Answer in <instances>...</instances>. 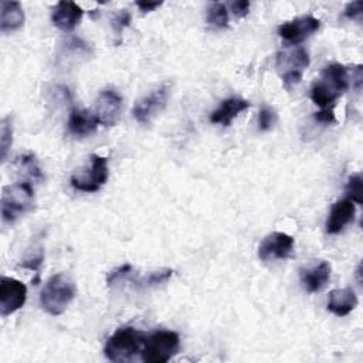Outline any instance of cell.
<instances>
[{"mask_svg":"<svg viewBox=\"0 0 363 363\" xmlns=\"http://www.w3.org/2000/svg\"><path fill=\"white\" fill-rule=\"evenodd\" d=\"M349 88V71L339 62L328 64L311 88V99L320 108H329Z\"/></svg>","mask_w":363,"mask_h":363,"instance_id":"1","label":"cell"},{"mask_svg":"<svg viewBox=\"0 0 363 363\" xmlns=\"http://www.w3.org/2000/svg\"><path fill=\"white\" fill-rule=\"evenodd\" d=\"M75 298V284L67 274L52 275L44 285L40 294V303L43 309L52 315H61L67 311Z\"/></svg>","mask_w":363,"mask_h":363,"instance_id":"2","label":"cell"},{"mask_svg":"<svg viewBox=\"0 0 363 363\" xmlns=\"http://www.w3.org/2000/svg\"><path fill=\"white\" fill-rule=\"evenodd\" d=\"M146 333L130 326L119 328L105 345V356L112 362H130L143 349Z\"/></svg>","mask_w":363,"mask_h":363,"instance_id":"3","label":"cell"},{"mask_svg":"<svg viewBox=\"0 0 363 363\" xmlns=\"http://www.w3.org/2000/svg\"><path fill=\"white\" fill-rule=\"evenodd\" d=\"M34 206V190L28 182L13 183L3 187L1 217L4 223L16 221Z\"/></svg>","mask_w":363,"mask_h":363,"instance_id":"4","label":"cell"},{"mask_svg":"<svg viewBox=\"0 0 363 363\" xmlns=\"http://www.w3.org/2000/svg\"><path fill=\"white\" fill-rule=\"evenodd\" d=\"M180 347V337L173 330H156L146 336L140 352L142 360L146 363H166Z\"/></svg>","mask_w":363,"mask_h":363,"instance_id":"5","label":"cell"},{"mask_svg":"<svg viewBox=\"0 0 363 363\" xmlns=\"http://www.w3.org/2000/svg\"><path fill=\"white\" fill-rule=\"evenodd\" d=\"M108 176V159L105 156L94 153L89 157V166L81 173H74L69 179V183L75 190L94 193L106 183Z\"/></svg>","mask_w":363,"mask_h":363,"instance_id":"6","label":"cell"},{"mask_svg":"<svg viewBox=\"0 0 363 363\" xmlns=\"http://www.w3.org/2000/svg\"><path fill=\"white\" fill-rule=\"evenodd\" d=\"M309 65V54L303 47L289 52H279L277 55V67L281 71L282 82L286 88L296 85L302 79L303 69Z\"/></svg>","mask_w":363,"mask_h":363,"instance_id":"7","label":"cell"},{"mask_svg":"<svg viewBox=\"0 0 363 363\" xmlns=\"http://www.w3.org/2000/svg\"><path fill=\"white\" fill-rule=\"evenodd\" d=\"M169 91H170L169 85L164 84V85H160L159 88L153 89L149 95L139 99L133 105V109H132L133 118L139 123H143V125L149 123L167 105Z\"/></svg>","mask_w":363,"mask_h":363,"instance_id":"8","label":"cell"},{"mask_svg":"<svg viewBox=\"0 0 363 363\" xmlns=\"http://www.w3.org/2000/svg\"><path fill=\"white\" fill-rule=\"evenodd\" d=\"M27 299V286L10 277H1L0 282V311L1 316H9L18 311Z\"/></svg>","mask_w":363,"mask_h":363,"instance_id":"9","label":"cell"},{"mask_svg":"<svg viewBox=\"0 0 363 363\" xmlns=\"http://www.w3.org/2000/svg\"><path fill=\"white\" fill-rule=\"evenodd\" d=\"M122 96L115 89H104L95 102V116L99 125L115 126L122 115Z\"/></svg>","mask_w":363,"mask_h":363,"instance_id":"10","label":"cell"},{"mask_svg":"<svg viewBox=\"0 0 363 363\" xmlns=\"http://www.w3.org/2000/svg\"><path fill=\"white\" fill-rule=\"evenodd\" d=\"M294 248V238L281 231L268 234L258 247V257L261 261L285 259Z\"/></svg>","mask_w":363,"mask_h":363,"instance_id":"11","label":"cell"},{"mask_svg":"<svg viewBox=\"0 0 363 363\" xmlns=\"http://www.w3.org/2000/svg\"><path fill=\"white\" fill-rule=\"evenodd\" d=\"M320 26V21L313 16L296 17L278 27V34L282 40L291 44H299L312 35Z\"/></svg>","mask_w":363,"mask_h":363,"instance_id":"12","label":"cell"},{"mask_svg":"<svg viewBox=\"0 0 363 363\" xmlns=\"http://www.w3.org/2000/svg\"><path fill=\"white\" fill-rule=\"evenodd\" d=\"M84 10L74 1H60L51 14L52 24L61 31H72L81 21Z\"/></svg>","mask_w":363,"mask_h":363,"instance_id":"13","label":"cell"},{"mask_svg":"<svg viewBox=\"0 0 363 363\" xmlns=\"http://www.w3.org/2000/svg\"><path fill=\"white\" fill-rule=\"evenodd\" d=\"M356 213L354 203L350 199H343L336 201L329 213L328 221H326V231L329 234H337L340 233L345 225H347L350 221H353Z\"/></svg>","mask_w":363,"mask_h":363,"instance_id":"14","label":"cell"},{"mask_svg":"<svg viewBox=\"0 0 363 363\" xmlns=\"http://www.w3.org/2000/svg\"><path fill=\"white\" fill-rule=\"evenodd\" d=\"M250 108V102L241 96H231L221 102V105L210 113V122L228 126L233 119L242 111Z\"/></svg>","mask_w":363,"mask_h":363,"instance_id":"15","label":"cell"},{"mask_svg":"<svg viewBox=\"0 0 363 363\" xmlns=\"http://www.w3.org/2000/svg\"><path fill=\"white\" fill-rule=\"evenodd\" d=\"M99 122L94 112H89L88 109H79L74 108L68 118V132L74 136H86L96 130Z\"/></svg>","mask_w":363,"mask_h":363,"instance_id":"16","label":"cell"},{"mask_svg":"<svg viewBox=\"0 0 363 363\" xmlns=\"http://www.w3.org/2000/svg\"><path fill=\"white\" fill-rule=\"evenodd\" d=\"M357 306V296L352 288L333 289L329 292L328 311L336 316H346Z\"/></svg>","mask_w":363,"mask_h":363,"instance_id":"17","label":"cell"},{"mask_svg":"<svg viewBox=\"0 0 363 363\" xmlns=\"http://www.w3.org/2000/svg\"><path fill=\"white\" fill-rule=\"evenodd\" d=\"M330 265L326 261L319 262L318 265L301 271V281L305 289L311 294L320 291L330 278Z\"/></svg>","mask_w":363,"mask_h":363,"instance_id":"18","label":"cell"},{"mask_svg":"<svg viewBox=\"0 0 363 363\" xmlns=\"http://www.w3.org/2000/svg\"><path fill=\"white\" fill-rule=\"evenodd\" d=\"M0 9V30L11 33L18 30L26 20V14L18 1H1Z\"/></svg>","mask_w":363,"mask_h":363,"instance_id":"19","label":"cell"},{"mask_svg":"<svg viewBox=\"0 0 363 363\" xmlns=\"http://www.w3.org/2000/svg\"><path fill=\"white\" fill-rule=\"evenodd\" d=\"M130 272L132 269L128 272V275L125 277V279H129L132 284H135L136 286H143V288H147V286H156V285H160V284H164L170 279V277L173 275V271L169 269V268H163V269H159V271H152L143 277H138V278H132L130 277ZM123 279V281H125Z\"/></svg>","mask_w":363,"mask_h":363,"instance_id":"20","label":"cell"},{"mask_svg":"<svg viewBox=\"0 0 363 363\" xmlns=\"http://www.w3.org/2000/svg\"><path fill=\"white\" fill-rule=\"evenodd\" d=\"M207 23L216 28L228 26V10L223 3H211L207 9Z\"/></svg>","mask_w":363,"mask_h":363,"instance_id":"21","label":"cell"},{"mask_svg":"<svg viewBox=\"0 0 363 363\" xmlns=\"http://www.w3.org/2000/svg\"><path fill=\"white\" fill-rule=\"evenodd\" d=\"M13 143V122L10 116L3 118L0 126V150H1V160L4 162L9 153V149Z\"/></svg>","mask_w":363,"mask_h":363,"instance_id":"22","label":"cell"},{"mask_svg":"<svg viewBox=\"0 0 363 363\" xmlns=\"http://www.w3.org/2000/svg\"><path fill=\"white\" fill-rule=\"evenodd\" d=\"M16 164L18 170H21L24 174L33 177V179H43V173L35 162V157L33 155H23L17 157Z\"/></svg>","mask_w":363,"mask_h":363,"instance_id":"23","label":"cell"},{"mask_svg":"<svg viewBox=\"0 0 363 363\" xmlns=\"http://www.w3.org/2000/svg\"><path fill=\"white\" fill-rule=\"evenodd\" d=\"M345 191L347 199H350L353 203H357V204L363 203V180L360 173L349 177Z\"/></svg>","mask_w":363,"mask_h":363,"instance_id":"24","label":"cell"},{"mask_svg":"<svg viewBox=\"0 0 363 363\" xmlns=\"http://www.w3.org/2000/svg\"><path fill=\"white\" fill-rule=\"evenodd\" d=\"M277 122V113L271 106H262L258 113V129L265 132L269 130Z\"/></svg>","mask_w":363,"mask_h":363,"instance_id":"25","label":"cell"},{"mask_svg":"<svg viewBox=\"0 0 363 363\" xmlns=\"http://www.w3.org/2000/svg\"><path fill=\"white\" fill-rule=\"evenodd\" d=\"M129 24H130V14H129L128 10L119 11V13L113 17V20H112V27H113V30H115L118 34H121L122 30H123L125 27H128Z\"/></svg>","mask_w":363,"mask_h":363,"instance_id":"26","label":"cell"},{"mask_svg":"<svg viewBox=\"0 0 363 363\" xmlns=\"http://www.w3.org/2000/svg\"><path fill=\"white\" fill-rule=\"evenodd\" d=\"M363 11V1H352L345 7V17L350 18V20H356L360 18Z\"/></svg>","mask_w":363,"mask_h":363,"instance_id":"27","label":"cell"},{"mask_svg":"<svg viewBox=\"0 0 363 363\" xmlns=\"http://www.w3.org/2000/svg\"><path fill=\"white\" fill-rule=\"evenodd\" d=\"M231 11L234 13L235 17H245L250 11V1L240 0V1L231 3Z\"/></svg>","mask_w":363,"mask_h":363,"instance_id":"28","label":"cell"},{"mask_svg":"<svg viewBox=\"0 0 363 363\" xmlns=\"http://www.w3.org/2000/svg\"><path fill=\"white\" fill-rule=\"evenodd\" d=\"M313 116H315V119H316L318 122H320V123H326V125H329V123L335 122V113H333V109H329V108H325V109H322V111L316 112Z\"/></svg>","mask_w":363,"mask_h":363,"instance_id":"29","label":"cell"},{"mask_svg":"<svg viewBox=\"0 0 363 363\" xmlns=\"http://www.w3.org/2000/svg\"><path fill=\"white\" fill-rule=\"evenodd\" d=\"M162 4V1H136V6L140 9V11L143 13H149L153 11L155 9H157Z\"/></svg>","mask_w":363,"mask_h":363,"instance_id":"30","label":"cell"}]
</instances>
